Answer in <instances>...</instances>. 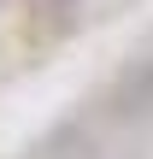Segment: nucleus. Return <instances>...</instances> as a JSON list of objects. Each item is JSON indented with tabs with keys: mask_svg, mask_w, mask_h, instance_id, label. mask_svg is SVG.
Here are the masks:
<instances>
[{
	"mask_svg": "<svg viewBox=\"0 0 153 159\" xmlns=\"http://www.w3.org/2000/svg\"><path fill=\"white\" fill-rule=\"evenodd\" d=\"M118 112H124V118H147L153 112V65H136V71L118 83Z\"/></svg>",
	"mask_w": 153,
	"mask_h": 159,
	"instance_id": "1",
	"label": "nucleus"
}]
</instances>
